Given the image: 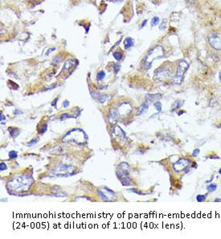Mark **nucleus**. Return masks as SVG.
Wrapping results in <instances>:
<instances>
[{"label": "nucleus", "instance_id": "obj_2", "mask_svg": "<svg viewBox=\"0 0 221 239\" xmlns=\"http://www.w3.org/2000/svg\"><path fill=\"white\" fill-rule=\"evenodd\" d=\"M164 57V49L162 46H155L153 47L150 51L146 54V56L144 57L142 60V65L145 69H149L151 67V64L153 61L156 59H162Z\"/></svg>", "mask_w": 221, "mask_h": 239}, {"label": "nucleus", "instance_id": "obj_4", "mask_svg": "<svg viewBox=\"0 0 221 239\" xmlns=\"http://www.w3.org/2000/svg\"><path fill=\"white\" fill-rule=\"evenodd\" d=\"M117 176L123 186H130L131 184L130 179V170L127 163H121L117 169Z\"/></svg>", "mask_w": 221, "mask_h": 239}, {"label": "nucleus", "instance_id": "obj_45", "mask_svg": "<svg viewBox=\"0 0 221 239\" xmlns=\"http://www.w3.org/2000/svg\"><path fill=\"white\" fill-rule=\"evenodd\" d=\"M219 173H220V175H221V168H220V170H219Z\"/></svg>", "mask_w": 221, "mask_h": 239}, {"label": "nucleus", "instance_id": "obj_39", "mask_svg": "<svg viewBox=\"0 0 221 239\" xmlns=\"http://www.w3.org/2000/svg\"><path fill=\"white\" fill-rule=\"evenodd\" d=\"M183 113H185V111H183V110H180L178 113V116H180L181 114H183Z\"/></svg>", "mask_w": 221, "mask_h": 239}, {"label": "nucleus", "instance_id": "obj_23", "mask_svg": "<svg viewBox=\"0 0 221 239\" xmlns=\"http://www.w3.org/2000/svg\"><path fill=\"white\" fill-rule=\"evenodd\" d=\"M105 77V72H103V71H101V72H100L99 73L97 74V80H101L102 79H104Z\"/></svg>", "mask_w": 221, "mask_h": 239}, {"label": "nucleus", "instance_id": "obj_12", "mask_svg": "<svg viewBox=\"0 0 221 239\" xmlns=\"http://www.w3.org/2000/svg\"><path fill=\"white\" fill-rule=\"evenodd\" d=\"M148 108H149V104H148L147 102L143 103L140 107H139V108L137 109V116H141V115L144 114V113L147 111Z\"/></svg>", "mask_w": 221, "mask_h": 239}, {"label": "nucleus", "instance_id": "obj_44", "mask_svg": "<svg viewBox=\"0 0 221 239\" xmlns=\"http://www.w3.org/2000/svg\"><path fill=\"white\" fill-rule=\"evenodd\" d=\"M220 81H221V71L220 72Z\"/></svg>", "mask_w": 221, "mask_h": 239}, {"label": "nucleus", "instance_id": "obj_22", "mask_svg": "<svg viewBox=\"0 0 221 239\" xmlns=\"http://www.w3.org/2000/svg\"><path fill=\"white\" fill-rule=\"evenodd\" d=\"M113 56H114V57L115 58V60H118V61L121 60V58H122V54L121 53V52H119V51L114 52V53L113 54Z\"/></svg>", "mask_w": 221, "mask_h": 239}, {"label": "nucleus", "instance_id": "obj_33", "mask_svg": "<svg viewBox=\"0 0 221 239\" xmlns=\"http://www.w3.org/2000/svg\"><path fill=\"white\" fill-rule=\"evenodd\" d=\"M57 100H58V98H56V99H55V100H53V102L52 103V106L55 107V108H56V102H57Z\"/></svg>", "mask_w": 221, "mask_h": 239}, {"label": "nucleus", "instance_id": "obj_27", "mask_svg": "<svg viewBox=\"0 0 221 239\" xmlns=\"http://www.w3.org/2000/svg\"><path fill=\"white\" fill-rule=\"evenodd\" d=\"M73 116H70V115H68V114H66V113H64V114H63L62 116H61V118H60V119L61 120H64V119H65L66 118H73Z\"/></svg>", "mask_w": 221, "mask_h": 239}, {"label": "nucleus", "instance_id": "obj_34", "mask_svg": "<svg viewBox=\"0 0 221 239\" xmlns=\"http://www.w3.org/2000/svg\"><path fill=\"white\" fill-rule=\"evenodd\" d=\"M55 49H56V48H55V47H52V48H50V49H49V50L47 51V55H49V54L51 53V52H52V51H55Z\"/></svg>", "mask_w": 221, "mask_h": 239}, {"label": "nucleus", "instance_id": "obj_14", "mask_svg": "<svg viewBox=\"0 0 221 239\" xmlns=\"http://www.w3.org/2000/svg\"><path fill=\"white\" fill-rule=\"evenodd\" d=\"M134 45V40L130 38V37H127L124 41V47L125 49H129L130 47Z\"/></svg>", "mask_w": 221, "mask_h": 239}, {"label": "nucleus", "instance_id": "obj_17", "mask_svg": "<svg viewBox=\"0 0 221 239\" xmlns=\"http://www.w3.org/2000/svg\"><path fill=\"white\" fill-rule=\"evenodd\" d=\"M183 105V100H177L176 102H174L173 106H172V111H175L176 109H178Z\"/></svg>", "mask_w": 221, "mask_h": 239}, {"label": "nucleus", "instance_id": "obj_36", "mask_svg": "<svg viewBox=\"0 0 221 239\" xmlns=\"http://www.w3.org/2000/svg\"><path fill=\"white\" fill-rule=\"evenodd\" d=\"M14 113H15V115H18V114H22L23 113H22L21 111H19L18 109H16L15 111V112H14Z\"/></svg>", "mask_w": 221, "mask_h": 239}, {"label": "nucleus", "instance_id": "obj_15", "mask_svg": "<svg viewBox=\"0 0 221 239\" xmlns=\"http://www.w3.org/2000/svg\"><path fill=\"white\" fill-rule=\"evenodd\" d=\"M74 65V60H68L65 62L64 67H63V72H67L68 70H69L71 67H73Z\"/></svg>", "mask_w": 221, "mask_h": 239}, {"label": "nucleus", "instance_id": "obj_18", "mask_svg": "<svg viewBox=\"0 0 221 239\" xmlns=\"http://www.w3.org/2000/svg\"><path fill=\"white\" fill-rule=\"evenodd\" d=\"M98 194H99V196H100L102 199L104 200V201H110V198H109V197L107 196V194L105 193V192H103V191L98 190Z\"/></svg>", "mask_w": 221, "mask_h": 239}, {"label": "nucleus", "instance_id": "obj_25", "mask_svg": "<svg viewBox=\"0 0 221 239\" xmlns=\"http://www.w3.org/2000/svg\"><path fill=\"white\" fill-rule=\"evenodd\" d=\"M9 157L10 159H15L17 157V152L15 151H10L9 153Z\"/></svg>", "mask_w": 221, "mask_h": 239}, {"label": "nucleus", "instance_id": "obj_42", "mask_svg": "<svg viewBox=\"0 0 221 239\" xmlns=\"http://www.w3.org/2000/svg\"><path fill=\"white\" fill-rule=\"evenodd\" d=\"M213 178H214V176H211V179L208 180V181H207V182H211V181H212V180H213Z\"/></svg>", "mask_w": 221, "mask_h": 239}, {"label": "nucleus", "instance_id": "obj_19", "mask_svg": "<svg viewBox=\"0 0 221 239\" xmlns=\"http://www.w3.org/2000/svg\"><path fill=\"white\" fill-rule=\"evenodd\" d=\"M216 189H217V186L215 184H210L207 186L208 192H214L215 190H216Z\"/></svg>", "mask_w": 221, "mask_h": 239}, {"label": "nucleus", "instance_id": "obj_35", "mask_svg": "<svg viewBox=\"0 0 221 239\" xmlns=\"http://www.w3.org/2000/svg\"><path fill=\"white\" fill-rule=\"evenodd\" d=\"M208 158H211V159H220V157L217 156H208Z\"/></svg>", "mask_w": 221, "mask_h": 239}, {"label": "nucleus", "instance_id": "obj_40", "mask_svg": "<svg viewBox=\"0 0 221 239\" xmlns=\"http://www.w3.org/2000/svg\"><path fill=\"white\" fill-rule=\"evenodd\" d=\"M215 202H221V198H216L214 200Z\"/></svg>", "mask_w": 221, "mask_h": 239}, {"label": "nucleus", "instance_id": "obj_20", "mask_svg": "<svg viewBox=\"0 0 221 239\" xmlns=\"http://www.w3.org/2000/svg\"><path fill=\"white\" fill-rule=\"evenodd\" d=\"M154 106L158 113H160L161 111H162V104H161L159 101H156V102H154Z\"/></svg>", "mask_w": 221, "mask_h": 239}, {"label": "nucleus", "instance_id": "obj_30", "mask_svg": "<svg viewBox=\"0 0 221 239\" xmlns=\"http://www.w3.org/2000/svg\"><path fill=\"white\" fill-rule=\"evenodd\" d=\"M5 170H7V165H5L4 162H1L0 163V170H1V172Z\"/></svg>", "mask_w": 221, "mask_h": 239}, {"label": "nucleus", "instance_id": "obj_26", "mask_svg": "<svg viewBox=\"0 0 221 239\" xmlns=\"http://www.w3.org/2000/svg\"><path fill=\"white\" fill-rule=\"evenodd\" d=\"M47 130V124H44L43 126H42V128H41V129H40V133H41V134H44V133H46V131Z\"/></svg>", "mask_w": 221, "mask_h": 239}, {"label": "nucleus", "instance_id": "obj_7", "mask_svg": "<svg viewBox=\"0 0 221 239\" xmlns=\"http://www.w3.org/2000/svg\"><path fill=\"white\" fill-rule=\"evenodd\" d=\"M191 164V160L187 158H182L178 160L177 162H175L173 165V169L175 172L179 173L181 171H183L186 169H188Z\"/></svg>", "mask_w": 221, "mask_h": 239}, {"label": "nucleus", "instance_id": "obj_41", "mask_svg": "<svg viewBox=\"0 0 221 239\" xmlns=\"http://www.w3.org/2000/svg\"><path fill=\"white\" fill-rule=\"evenodd\" d=\"M195 0H186V2L187 3H194Z\"/></svg>", "mask_w": 221, "mask_h": 239}, {"label": "nucleus", "instance_id": "obj_21", "mask_svg": "<svg viewBox=\"0 0 221 239\" xmlns=\"http://www.w3.org/2000/svg\"><path fill=\"white\" fill-rule=\"evenodd\" d=\"M206 200V195H201V194H199L196 196V201L198 202H203L204 201Z\"/></svg>", "mask_w": 221, "mask_h": 239}, {"label": "nucleus", "instance_id": "obj_32", "mask_svg": "<svg viewBox=\"0 0 221 239\" xmlns=\"http://www.w3.org/2000/svg\"><path fill=\"white\" fill-rule=\"evenodd\" d=\"M113 64H114V71H115V72L117 73V72L119 71V68H120V67H119L118 65H115L114 63H113Z\"/></svg>", "mask_w": 221, "mask_h": 239}, {"label": "nucleus", "instance_id": "obj_38", "mask_svg": "<svg viewBox=\"0 0 221 239\" xmlns=\"http://www.w3.org/2000/svg\"><path fill=\"white\" fill-rule=\"evenodd\" d=\"M68 104H69V103H68V101H66V100H65V101H64V107H68Z\"/></svg>", "mask_w": 221, "mask_h": 239}, {"label": "nucleus", "instance_id": "obj_24", "mask_svg": "<svg viewBox=\"0 0 221 239\" xmlns=\"http://www.w3.org/2000/svg\"><path fill=\"white\" fill-rule=\"evenodd\" d=\"M158 23H159V19H158V17H154L152 21H151V25H152V26H155V25H157Z\"/></svg>", "mask_w": 221, "mask_h": 239}, {"label": "nucleus", "instance_id": "obj_37", "mask_svg": "<svg viewBox=\"0 0 221 239\" xmlns=\"http://www.w3.org/2000/svg\"><path fill=\"white\" fill-rule=\"evenodd\" d=\"M0 120H1V122L3 123V120H5V117H4V116L3 115V114H1V116H0Z\"/></svg>", "mask_w": 221, "mask_h": 239}, {"label": "nucleus", "instance_id": "obj_8", "mask_svg": "<svg viewBox=\"0 0 221 239\" xmlns=\"http://www.w3.org/2000/svg\"><path fill=\"white\" fill-rule=\"evenodd\" d=\"M211 47L215 50H221V36L219 34H211L208 39Z\"/></svg>", "mask_w": 221, "mask_h": 239}, {"label": "nucleus", "instance_id": "obj_28", "mask_svg": "<svg viewBox=\"0 0 221 239\" xmlns=\"http://www.w3.org/2000/svg\"><path fill=\"white\" fill-rule=\"evenodd\" d=\"M199 149H195L193 151V153H192V156L193 157H196V156H199Z\"/></svg>", "mask_w": 221, "mask_h": 239}, {"label": "nucleus", "instance_id": "obj_13", "mask_svg": "<svg viewBox=\"0 0 221 239\" xmlns=\"http://www.w3.org/2000/svg\"><path fill=\"white\" fill-rule=\"evenodd\" d=\"M161 97H162L161 94H147L146 96V100L147 101H154V100L160 99Z\"/></svg>", "mask_w": 221, "mask_h": 239}, {"label": "nucleus", "instance_id": "obj_9", "mask_svg": "<svg viewBox=\"0 0 221 239\" xmlns=\"http://www.w3.org/2000/svg\"><path fill=\"white\" fill-rule=\"evenodd\" d=\"M171 70L167 67H161L155 71L154 72V76L157 80H162L167 79L168 77L171 76Z\"/></svg>", "mask_w": 221, "mask_h": 239}, {"label": "nucleus", "instance_id": "obj_5", "mask_svg": "<svg viewBox=\"0 0 221 239\" xmlns=\"http://www.w3.org/2000/svg\"><path fill=\"white\" fill-rule=\"evenodd\" d=\"M188 67H189V64L188 63V62H186L185 60H181L178 63L176 74L172 79L173 83L174 84H181L182 83L183 80V76H184L185 73L187 72Z\"/></svg>", "mask_w": 221, "mask_h": 239}, {"label": "nucleus", "instance_id": "obj_43", "mask_svg": "<svg viewBox=\"0 0 221 239\" xmlns=\"http://www.w3.org/2000/svg\"><path fill=\"white\" fill-rule=\"evenodd\" d=\"M109 1H113V2H121L123 0H109Z\"/></svg>", "mask_w": 221, "mask_h": 239}, {"label": "nucleus", "instance_id": "obj_6", "mask_svg": "<svg viewBox=\"0 0 221 239\" xmlns=\"http://www.w3.org/2000/svg\"><path fill=\"white\" fill-rule=\"evenodd\" d=\"M74 168L73 166L65 165H60L56 168H55L52 170V174L56 176H68L73 175V171Z\"/></svg>", "mask_w": 221, "mask_h": 239}, {"label": "nucleus", "instance_id": "obj_1", "mask_svg": "<svg viewBox=\"0 0 221 239\" xmlns=\"http://www.w3.org/2000/svg\"><path fill=\"white\" fill-rule=\"evenodd\" d=\"M33 183L34 180L31 175H22L10 180L7 183V189L14 193H24L30 189Z\"/></svg>", "mask_w": 221, "mask_h": 239}, {"label": "nucleus", "instance_id": "obj_3", "mask_svg": "<svg viewBox=\"0 0 221 239\" xmlns=\"http://www.w3.org/2000/svg\"><path fill=\"white\" fill-rule=\"evenodd\" d=\"M87 140V135L84 131L80 129H73L70 130L68 133H67L63 137V141L67 142L68 140L73 141L77 144H81V143L85 142Z\"/></svg>", "mask_w": 221, "mask_h": 239}, {"label": "nucleus", "instance_id": "obj_31", "mask_svg": "<svg viewBox=\"0 0 221 239\" xmlns=\"http://www.w3.org/2000/svg\"><path fill=\"white\" fill-rule=\"evenodd\" d=\"M107 95H104V96L100 97V98L99 99V102H100V103H104L105 101L106 100V99H107Z\"/></svg>", "mask_w": 221, "mask_h": 239}, {"label": "nucleus", "instance_id": "obj_16", "mask_svg": "<svg viewBox=\"0 0 221 239\" xmlns=\"http://www.w3.org/2000/svg\"><path fill=\"white\" fill-rule=\"evenodd\" d=\"M8 131L10 132V136H12L13 138H16L18 135H20V131L16 128H9Z\"/></svg>", "mask_w": 221, "mask_h": 239}, {"label": "nucleus", "instance_id": "obj_29", "mask_svg": "<svg viewBox=\"0 0 221 239\" xmlns=\"http://www.w3.org/2000/svg\"><path fill=\"white\" fill-rule=\"evenodd\" d=\"M129 192H131V193H137V194H140V195H144V193H142L141 192H139L138 190L135 189H129L128 190Z\"/></svg>", "mask_w": 221, "mask_h": 239}, {"label": "nucleus", "instance_id": "obj_11", "mask_svg": "<svg viewBox=\"0 0 221 239\" xmlns=\"http://www.w3.org/2000/svg\"><path fill=\"white\" fill-rule=\"evenodd\" d=\"M118 118V111L115 108L110 110V113L109 114V120L110 123H114V121Z\"/></svg>", "mask_w": 221, "mask_h": 239}, {"label": "nucleus", "instance_id": "obj_10", "mask_svg": "<svg viewBox=\"0 0 221 239\" xmlns=\"http://www.w3.org/2000/svg\"><path fill=\"white\" fill-rule=\"evenodd\" d=\"M113 136H114V139L116 140L117 142L120 141V140L124 141L125 138H126L125 133L118 125L114 127V130H113Z\"/></svg>", "mask_w": 221, "mask_h": 239}]
</instances>
